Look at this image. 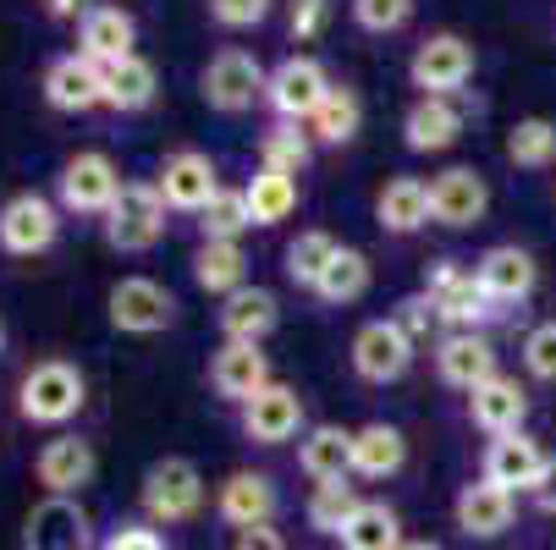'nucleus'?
Listing matches in <instances>:
<instances>
[{
	"label": "nucleus",
	"instance_id": "10",
	"mask_svg": "<svg viewBox=\"0 0 556 550\" xmlns=\"http://www.w3.org/2000/svg\"><path fill=\"white\" fill-rule=\"evenodd\" d=\"M408 77L425 100H452L468 77H473V44L463 34H430L414 61H408Z\"/></svg>",
	"mask_w": 556,
	"mask_h": 550
},
{
	"label": "nucleus",
	"instance_id": "6",
	"mask_svg": "<svg viewBox=\"0 0 556 550\" xmlns=\"http://www.w3.org/2000/svg\"><path fill=\"white\" fill-rule=\"evenodd\" d=\"M337 84L326 77V66L314 61V55H287L270 77H265V105L276 111V121H308L314 111L326 105V94H331Z\"/></svg>",
	"mask_w": 556,
	"mask_h": 550
},
{
	"label": "nucleus",
	"instance_id": "50",
	"mask_svg": "<svg viewBox=\"0 0 556 550\" xmlns=\"http://www.w3.org/2000/svg\"><path fill=\"white\" fill-rule=\"evenodd\" d=\"M84 12H89V0H45V17H55V23H66V17L84 23Z\"/></svg>",
	"mask_w": 556,
	"mask_h": 550
},
{
	"label": "nucleus",
	"instance_id": "24",
	"mask_svg": "<svg viewBox=\"0 0 556 550\" xmlns=\"http://www.w3.org/2000/svg\"><path fill=\"white\" fill-rule=\"evenodd\" d=\"M298 468L314 485H337L353 474V430L342 424H308L298 440Z\"/></svg>",
	"mask_w": 556,
	"mask_h": 550
},
{
	"label": "nucleus",
	"instance_id": "21",
	"mask_svg": "<svg viewBox=\"0 0 556 550\" xmlns=\"http://www.w3.org/2000/svg\"><path fill=\"white\" fill-rule=\"evenodd\" d=\"M210 385H215L220 402L243 408V402H254L260 391L270 385V363H265V353L254 342H226L215 353V363H210Z\"/></svg>",
	"mask_w": 556,
	"mask_h": 550
},
{
	"label": "nucleus",
	"instance_id": "37",
	"mask_svg": "<svg viewBox=\"0 0 556 550\" xmlns=\"http://www.w3.org/2000/svg\"><path fill=\"white\" fill-rule=\"evenodd\" d=\"M308 161H314V138H308L298 121H276V127L260 138V166H265V171L298 177Z\"/></svg>",
	"mask_w": 556,
	"mask_h": 550
},
{
	"label": "nucleus",
	"instance_id": "38",
	"mask_svg": "<svg viewBox=\"0 0 556 550\" xmlns=\"http://www.w3.org/2000/svg\"><path fill=\"white\" fill-rule=\"evenodd\" d=\"M249 215H254V226H281L292 209H298V182L292 177H281V171H254L249 177Z\"/></svg>",
	"mask_w": 556,
	"mask_h": 550
},
{
	"label": "nucleus",
	"instance_id": "13",
	"mask_svg": "<svg viewBox=\"0 0 556 550\" xmlns=\"http://www.w3.org/2000/svg\"><path fill=\"white\" fill-rule=\"evenodd\" d=\"M408 363H414V336L396 325V320L358 325V336H353V369H358V380L391 385V380L408 374Z\"/></svg>",
	"mask_w": 556,
	"mask_h": 550
},
{
	"label": "nucleus",
	"instance_id": "25",
	"mask_svg": "<svg viewBox=\"0 0 556 550\" xmlns=\"http://www.w3.org/2000/svg\"><path fill=\"white\" fill-rule=\"evenodd\" d=\"M468 419L480 424L491 440H496V435H518V430H523V419H529V397H523V385H518V380H507V374L485 380L480 391H468Z\"/></svg>",
	"mask_w": 556,
	"mask_h": 550
},
{
	"label": "nucleus",
	"instance_id": "44",
	"mask_svg": "<svg viewBox=\"0 0 556 550\" xmlns=\"http://www.w3.org/2000/svg\"><path fill=\"white\" fill-rule=\"evenodd\" d=\"M276 0H210V17L220 28H260Z\"/></svg>",
	"mask_w": 556,
	"mask_h": 550
},
{
	"label": "nucleus",
	"instance_id": "9",
	"mask_svg": "<svg viewBox=\"0 0 556 550\" xmlns=\"http://www.w3.org/2000/svg\"><path fill=\"white\" fill-rule=\"evenodd\" d=\"M105 308H111V325L122 336H161L177 320V297L161 281H149V276H122L111 286Z\"/></svg>",
	"mask_w": 556,
	"mask_h": 550
},
{
	"label": "nucleus",
	"instance_id": "39",
	"mask_svg": "<svg viewBox=\"0 0 556 550\" xmlns=\"http://www.w3.org/2000/svg\"><path fill=\"white\" fill-rule=\"evenodd\" d=\"M353 512H358V496H353L348 479H337V485H314V496H308V507H303L308 528H314V534H326V539H342V528H348Z\"/></svg>",
	"mask_w": 556,
	"mask_h": 550
},
{
	"label": "nucleus",
	"instance_id": "12",
	"mask_svg": "<svg viewBox=\"0 0 556 550\" xmlns=\"http://www.w3.org/2000/svg\"><path fill=\"white\" fill-rule=\"evenodd\" d=\"M94 474H100V457L84 435H55L34 457V479L45 485V496H72L77 501L94 485Z\"/></svg>",
	"mask_w": 556,
	"mask_h": 550
},
{
	"label": "nucleus",
	"instance_id": "45",
	"mask_svg": "<svg viewBox=\"0 0 556 550\" xmlns=\"http://www.w3.org/2000/svg\"><path fill=\"white\" fill-rule=\"evenodd\" d=\"M331 17V0H287V34L292 39H320Z\"/></svg>",
	"mask_w": 556,
	"mask_h": 550
},
{
	"label": "nucleus",
	"instance_id": "20",
	"mask_svg": "<svg viewBox=\"0 0 556 550\" xmlns=\"http://www.w3.org/2000/svg\"><path fill=\"white\" fill-rule=\"evenodd\" d=\"M473 276H480V286H485V297H491L496 308H507V303H523V297L534 292L540 265H534L529 248L496 243V248H485L480 259H473Z\"/></svg>",
	"mask_w": 556,
	"mask_h": 550
},
{
	"label": "nucleus",
	"instance_id": "7",
	"mask_svg": "<svg viewBox=\"0 0 556 550\" xmlns=\"http://www.w3.org/2000/svg\"><path fill=\"white\" fill-rule=\"evenodd\" d=\"M55 238H61V204H50L45 193H12L0 204V248L12 259L50 254Z\"/></svg>",
	"mask_w": 556,
	"mask_h": 550
},
{
	"label": "nucleus",
	"instance_id": "46",
	"mask_svg": "<svg viewBox=\"0 0 556 550\" xmlns=\"http://www.w3.org/2000/svg\"><path fill=\"white\" fill-rule=\"evenodd\" d=\"M100 550H172V545H166V534L154 523H122V528H111L100 539Z\"/></svg>",
	"mask_w": 556,
	"mask_h": 550
},
{
	"label": "nucleus",
	"instance_id": "5",
	"mask_svg": "<svg viewBox=\"0 0 556 550\" xmlns=\"http://www.w3.org/2000/svg\"><path fill=\"white\" fill-rule=\"evenodd\" d=\"M425 292H430V303H435V314H441L446 331H480L491 314H496V303L485 297L480 276L463 270L457 259H435V265L425 270Z\"/></svg>",
	"mask_w": 556,
	"mask_h": 550
},
{
	"label": "nucleus",
	"instance_id": "14",
	"mask_svg": "<svg viewBox=\"0 0 556 550\" xmlns=\"http://www.w3.org/2000/svg\"><path fill=\"white\" fill-rule=\"evenodd\" d=\"M23 550H94L89 512L72 496H45L23 523Z\"/></svg>",
	"mask_w": 556,
	"mask_h": 550
},
{
	"label": "nucleus",
	"instance_id": "18",
	"mask_svg": "<svg viewBox=\"0 0 556 550\" xmlns=\"http://www.w3.org/2000/svg\"><path fill=\"white\" fill-rule=\"evenodd\" d=\"M243 435L254 440V446H287L298 430H303V397L292 385H281V380H270L254 402H243Z\"/></svg>",
	"mask_w": 556,
	"mask_h": 550
},
{
	"label": "nucleus",
	"instance_id": "8",
	"mask_svg": "<svg viewBox=\"0 0 556 550\" xmlns=\"http://www.w3.org/2000/svg\"><path fill=\"white\" fill-rule=\"evenodd\" d=\"M122 188H127V182L116 177L111 154L84 149V154H72V161L61 166V177H55V204L72 209V215H105Z\"/></svg>",
	"mask_w": 556,
	"mask_h": 550
},
{
	"label": "nucleus",
	"instance_id": "17",
	"mask_svg": "<svg viewBox=\"0 0 556 550\" xmlns=\"http://www.w3.org/2000/svg\"><path fill=\"white\" fill-rule=\"evenodd\" d=\"M435 374L452 391H480L485 380H496V347L485 331H446L435 342Z\"/></svg>",
	"mask_w": 556,
	"mask_h": 550
},
{
	"label": "nucleus",
	"instance_id": "4",
	"mask_svg": "<svg viewBox=\"0 0 556 550\" xmlns=\"http://www.w3.org/2000/svg\"><path fill=\"white\" fill-rule=\"evenodd\" d=\"M265 77H270V72H265L249 50L226 44V50H215L210 66L199 72V94H204V105L220 111V116H243L254 100H265Z\"/></svg>",
	"mask_w": 556,
	"mask_h": 550
},
{
	"label": "nucleus",
	"instance_id": "11",
	"mask_svg": "<svg viewBox=\"0 0 556 550\" xmlns=\"http://www.w3.org/2000/svg\"><path fill=\"white\" fill-rule=\"evenodd\" d=\"M45 105L61 111V116H84V111L105 105V66L89 61L84 50L55 55L45 66Z\"/></svg>",
	"mask_w": 556,
	"mask_h": 550
},
{
	"label": "nucleus",
	"instance_id": "22",
	"mask_svg": "<svg viewBox=\"0 0 556 550\" xmlns=\"http://www.w3.org/2000/svg\"><path fill=\"white\" fill-rule=\"evenodd\" d=\"M545 457H551V451H540V446H534L523 430H518V435H496V440L485 446L480 479L502 485L507 496H518V490H534V485H540V468H545Z\"/></svg>",
	"mask_w": 556,
	"mask_h": 550
},
{
	"label": "nucleus",
	"instance_id": "40",
	"mask_svg": "<svg viewBox=\"0 0 556 550\" xmlns=\"http://www.w3.org/2000/svg\"><path fill=\"white\" fill-rule=\"evenodd\" d=\"M369 292V259L358 254V248H342L337 259H331V270L320 276V286H314V297L320 303H331V308H342V303H358Z\"/></svg>",
	"mask_w": 556,
	"mask_h": 550
},
{
	"label": "nucleus",
	"instance_id": "3",
	"mask_svg": "<svg viewBox=\"0 0 556 550\" xmlns=\"http://www.w3.org/2000/svg\"><path fill=\"white\" fill-rule=\"evenodd\" d=\"M100 220H105V243L116 254H149L166 238V199L154 182H127Z\"/></svg>",
	"mask_w": 556,
	"mask_h": 550
},
{
	"label": "nucleus",
	"instance_id": "36",
	"mask_svg": "<svg viewBox=\"0 0 556 550\" xmlns=\"http://www.w3.org/2000/svg\"><path fill=\"white\" fill-rule=\"evenodd\" d=\"M507 161L523 171H545L556 166V121L551 116H523L507 132Z\"/></svg>",
	"mask_w": 556,
	"mask_h": 550
},
{
	"label": "nucleus",
	"instance_id": "47",
	"mask_svg": "<svg viewBox=\"0 0 556 550\" xmlns=\"http://www.w3.org/2000/svg\"><path fill=\"white\" fill-rule=\"evenodd\" d=\"M396 325H403L414 342L419 336H430V325H441V314H435V303H430V292H414V297H403L396 303V314H391Z\"/></svg>",
	"mask_w": 556,
	"mask_h": 550
},
{
	"label": "nucleus",
	"instance_id": "19",
	"mask_svg": "<svg viewBox=\"0 0 556 550\" xmlns=\"http://www.w3.org/2000/svg\"><path fill=\"white\" fill-rule=\"evenodd\" d=\"M276 507H281V496H276V485H270V474H254V468H243V474H231L220 490H215V517L226 523V528H265L270 517H276Z\"/></svg>",
	"mask_w": 556,
	"mask_h": 550
},
{
	"label": "nucleus",
	"instance_id": "32",
	"mask_svg": "<svg viewBox=\"0 0 556 550\" xmlns=\"http://www.w3.org/2000/svg\"><path fill=\"white\" fill-rule=\"evenodd\" d=\"M154 94H161V77H154V66L143 55H127L116 66H105V105L132 116V111H149Z\"/></svg>",
	"mask_w": 556,
	"mask_h": 550
},
{
	"label": "nucleus",
	"instance_id": "43",
	"mask_svg": "<svg viewBox=\"0 0 556 550\" xmlns=\"http://www.w3.org/2000/svg\"><path fill=\"white\" fill-rule=\"evenodd\" d=\"M523 369H529L534 380L556 385V320H545V325H534V331L523 336Z\"/></svg>",
	"mask_w": 556,
	"mask_h": 550
},
{
	"label": "nucleus",
	"instance_id": "15",
	"mask_svg": "<svg viewBox=\"0 0 556 550\" xmlns=\"http://www.w3.org/2000/svg\"><path fill=\"white\" fill-rule=\"evenodd\" d=\"M491 209V188L485 177L473 171V166H452L430 182V220L446 226V231H468V226H480Z\"/></svg>",
	"mask_w": 556,
	"mask_h": 550
},
{
	"label": "nucleus",
	"instance_id": "29",
	"mask_svg": "<svg viewBox=\"0 0 556 550\" xmlns=\"http://www.w3.org/2000/svg\"><path fill=\"white\" fill-rule=\"evenodd\" d=\"M375 215L391 238H414L419 226H430V182L419 177H391L375 199Z\"/></svg>",
	"mask_w": 556,
	"mask_h": 550
},
{
	"label": "nucleus",
	"instance_id": "23",
	"mask_svg": "<svg viewBox=\"0 0 556 550\" xmlns=\"http://www.w3.org/2000/svg\"><path fill=\"white\" fill-rule=\"evenodd\" d=\"M132 44H138V23L122 7H89L84 23H77V50H84L89 61H100V66H116V61L138 55Z\"/></svg>",
	"mask_w": 556,
	"mask_h": 550
},
{
	"label": "nucleus",
	"instance_id": "33",
	"mask_svg": "<svg viewBox=\"0 0 556 550\" xmlns=\"http://www.w3.org/2000/svg\"><path fill=\"white\" fill-rule=\"evenodd\" d=\"M342 550H403V517H396L386 501H358V512L348 517Z\"/></svg>",
	"mask_w": 556,
	"mask_h": 550
},
{
	"label": "nucleus",
	"instance_id": "34",
	"mask_svg": "<svg viewBox=\"0 0 556 550\" xmlns=\"http://www.w3.org/2000/svg\"><path fill=\"white\" fill-rule=\"evenodd\" d=\"M337 254H342V243L331 238V231H298V238L287 243V265H281V270H287V281H292L298 292H314Z\"/></svg>",
	"mask_w": 556,
	"mask_h": 550
},
{
	"label": "nucleus",
	"instance_id": "35",
	"mask_svg": "<svg viewBox=\"0 0 556 550\" xmlns=\"http://www.w3.org/2000/svg\"><path fill=\"white\" fill-rule=\"evenodd\" d=\"M358 121H364L358 94H353V89H331V94H326V105L314 111L303 127H308V138L320 143V149H342V143H353V138H358Z\"/></svg>",
	"mask_w": 556,
	"mask_h": 550
},
{
	"label": "nucleus",
	"instance_id": "31",
	"mask_svg": "<svg viewBox=\"0 0 556 550\" xmlns=\"http://www.w3.org/2000/svg\"><path fill=\"white\" fill-rule=\"evenodd\" d=\"M193 281L215 297H231L237 286H249V254L243 243H226V238H204L193 254Z\"/></svg>",
	"mask_w": 556,
	"mask_h": 550
},
{
	"label": "nucleus",
	"instance_id": "41",
	"mask_svg": "<svg viewBox=\"0 0 556 550\" xmlns=\"http://www.w3.org/2000/svg\"><path fill=\"white\" fill-rule=\"evenodd\" d=\"M199 226H204V238H226V243H237V238H243V231L254 226V215H249V193H243V188H220V193L204 204Z\"/></svg>",
	"mask_w": 556,
	"mask_h": 550
},
{
	"label": "nucleus",
	"instance_id": "30",
	"mask_svg": "<svg viewBox=\"0 0 556 550\" xmlns=\"http://www.w3.org/2000/svg\"><path fill=\"white\" fill-rule=\"evenodd\" d=\"M403 462H408V440L396 424L353 430V474L358 479H391V474H403Z\"/></svg>",
	"mask_w": 556,
	"mask_h": 550
},
{
	"label": "nucleus",
	"instance_id": "52",
	"mask_svg": "<svg viewBox=\"0 0 556 550\" xmlns=\"http://www.w3.org/2000/svg\"><path fill=\"white\" fill-rule=\"evenodd\" d=\"M0 353H7V325H0Z\"/></svg>",
	"mask_w": 556,
	"mask_h": 550
},
{
	"label": "nucleus",
	"instance_id": "26",
	"mask_svg": "<svg viewBox=\"0 0 556 550\" xmlns=\"http://www.w3.org/2000/svg\"><path fill=\"white\" fill-rule=\"evenodd\" d=\"M452 517H457V528L468 539H496V534L513 528V496L502 485H491V479H473V485L457 490Z\"/></svg>",
	"mask_w": 556,
	"mask_h": 550
},
{
	"label": "nucleus",
	"instance_id": "16",
	"mask_svg": "<svg viewBox=\"0 0 556 550\" xmlns=\"http://www.w3.org/2000/svg\"><path fill=\"white\" fill-rule=\"evenodd\" d=\"M154 188H161L166 209H182V215H204V204L220 193V177H215V161L199 149H177L172 161L161 166V177H154Z\"/></svg>",
	"mask_w": 556,
	"mask_h": 550
},
{
	"label": "nucleus",
	"instance_id": "51",
	"mask_svg": "<svg viewBox=\"0 0 556 550\" xmlns=\"http://www.w3.org/2000/svg\"><path fill=\"white\" fill-rule=\"evenodd\" d=\"M403 550H441L435 539H403Z\"/></svg>",
	"mask_w": 556,
	"mask_h": 550
},
{
	"label": "nucleus",
	"instance_id": "1",
	"mask_svg": "<svg viewBox=\"0 0 556 550\" xmlns=\"http://www.w3.org/2000/svg\"><path fill=\"white\" fill-rule=\"evenodd\" d=\"M84 374H77V363H66V358H45V363H34L28 374H23V385H17V413L28 419V424H45V430H55V424H72L77 413H84Z\"/></svg>",
	"mask_w": 556,
	"mask_h": 550
},
{
	"label": "nucleus",
	"instance_id": "2",
	"mask_svg": "<svg viewBox=\"0 0 556 550\" xmlns=\"http://www.w3.org/2000/svg\"><path fill=\"white\" fill-rule=\"evenodd\" d=\"M138 501H143V517L154 528H172V523H188L204 512V474L193 457H161L149 462V474L138 485Z\"/></svg>",
	"mask_w": 556,
	"mask_h": 550
},
{
	"label": "nucleus",
	"instance_id": "28",
	"mask_svg": "<svg viewBox=\"0 0 556 550\" xmlns=\"http://www.w3.org/2000/svg\"><path fill=\"white\" fill-rule=\"evenodd\" d=\"M463 138V111L452 105V100H414L408 105V116H403V143L414 149V154H441V149H452Z\"/></svg>",
	"mask_w": 556,
	"mask_h": 550
},
{
	"label": "nucleus",
	"instance_id": "27",
	"mask_svg": "<svg viewBox=\"0 0 556 550\" xmlns=\"http://www.w3.org/2000/svg\"><path fill=\"white\" fill-rule=\"evenodd\" d=\"M276 320H281V303L265 286H237L231 297H220V331H226V342H254L260 347L276 331Z\"/></svg>",
	"mask_w": 556,
	"mask_h": 550
},
{
	"label": "nucleus",
	"instance_id": "48",
	"mask_svg": "<svg viewBox=\"0 0 556 550\" xmlns=\"http://www.w3.org/2000/svg\"><path fill=\"white\" fill-rule=\"evenodd\" d=\"M231 550H292V545H287V534H281V528H270V523H265V528H243V534L231 539Z\"/></svg>",
	"mask_w": 556,
	"mask_h": 550
},
{
	"label": "nucleus",
	"instance_id": "49",
	"mask_svg": "<svg viewBox=\"0 0 556 550\" xmlns=\"http://www.w3.org/2000/svg\"><path fill=\"white\" fill-rule=\"evenodd\" d=\"M529 496H534V507H540V512H551V517H556V451L545 457V468H540V485H534Z\"/></svg>",
	"mask_w": 556,
	"mask_h": 550
},
{
	"label": "nucleus",
	"instance_id": "42",
	"mask_svg": "<svg viewBox=\"0 0 556 550\" xmlns=\"http://www.w3.org/2000/svg\"><path fill=\"white\" fill-rule=\"evenodd\" d=\"M348 7L364 34H396L414 23V0H348Z\"/></svg>",
	"mask_w": 556,
	"mask_h": 550
}]
</instances>
